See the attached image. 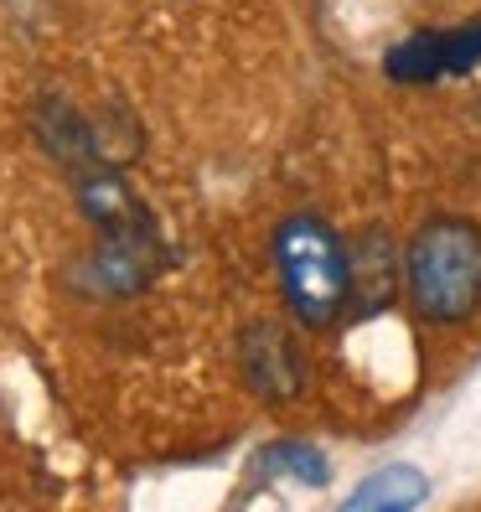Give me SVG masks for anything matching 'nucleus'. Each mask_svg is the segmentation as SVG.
I'll use <instances>...</instances> for the list:
<instances>
[{"label": "nucleus", "instance_id": "obj_1", "mask_svg": "<svg viewBox=\"0 0 481 512\" xmlns=\"http://www.w3.org/2000/svg\"><path fill=\"white\" fill-rule=\"evenodd\" d=\"M269 269L295 326L332 331L352 311V254L321 213H285L275 223Z\"/></svg>", "mask_w": 481, "mask_h": 512}, {"label": "nucleus", "instance_id": "obj_2", "mask_svg": "<svg viewBox=\"0 0 481 512\" xmlns=\"http://www.w3.org/2000/svg\"><path fill=\"white\" fill-rule=\"evenodd\" d=\"M404 295L430 326L471 321L481 311V228L461 213L419 223L404 244Z\"/></svg>", "mask_w": 481, "mask_h": 512}, {"label": "nucleus", "instance_id": "obj_3", "mask_svg": "<svg viewBox=\"0 0 481 512\" xmlns=\"http://www.w3.org/2000/svg\"><path fill=\"white\" fill-rule=\"evenodd\" d=\"M481 68V21H461V26H430L414 32L404 42L388 47L383 73L394 83H435V78H461Z\"/></svg>", "mask_w": 481, "mask_h": 512}, {"label": "nucleus", "instance_id": "obj_4", "mask_svg": "<svg viewBox=\"0 0 481 512\" xmlns=\"http://www.w3.org/2000/svg\"><path fill=\"white\" fill-rule=\"evenodd\" d=\"M233 357H238L244 383L264 404H290V399H300V388H306L300 347L275 321H244V331H238V342H233Z\"/></svg>", "mask_w": 481, "mask_h": 512}, {"label": "nucleus", "instance_id": "obj_5", "mask_svg": "<svg viewBox=\"0 0 481 512\" xmlns=\"http://www.w3.org/2000/svg\"><path fill=\"white\" fill-rule=\"evenodd\" d=\"M68 182H73L78 213L94 223L99 238H109V233H150L156 228L150 207L140 202V192L125 182L119 166H88V171H73Z\"/></svg>", "mask_w": 481, "mask_h": 512}, {"label": "nucleus", "instance_id": "obj_6", "mask_svg": "<svg viewBox=\"0 0 481 512\" xmlns=\"http://www.w3.org/2000/svg\"><path fill=\"white\" fill-rule=\"evenodd\" d=\"M166 264V244H161V228L150 233H109L94 244L88 254V275H94V290L125 300V295H140L156 269Z\"/></svg>", "mask_w": 481, "mask_h": 512}, {"label": "nucleus", "instance_id": "obj_7", "mask_svg": "<svg viewBox=\"0 0 481 512\" xmlns=\"http://www.w3.org/2000/svg\"><path fill=\"white\" fill-rule=\"evenodd\" d=\"M32 130H37L42 150H47V156L63 166L68 176H73V171H88V166H104L99 135H94V114H83V109L68 104L63 94H42V99H37Z\"/></svg>", "mask_w": 481, "mask_h": 512}, {"label": "nucleus", "instance_id": "obj_8", "mask_svg": "<svg viewBox=\"0 0 481 512\" xmlns=\"http://www.w3.org/2000/svg\"><path fill=\"white\" fill-rule=\"evenodd\" d=\"M430 497V476L414 461H388L357 487L337 512H419Z\"/></svg>", "mask_w": 481, "mask_h": 512}, {"label": "nucleus", "instance_id": "obj_9", "mask_svg": "<svg viewBox=\"0 0 481 512\" xmlns=\"http://www.w3.org/2000/svg\"><path fill=\"white\" fill-rule=\"evenodd\" d=\"M259 466L264 471H275V476H295V481H306V487H321L326 476V456L316 445H306V440H275V445H264L259 450Z\"/></svg>", "mask_w": 481, "mask_h": 512}]
</instances>
